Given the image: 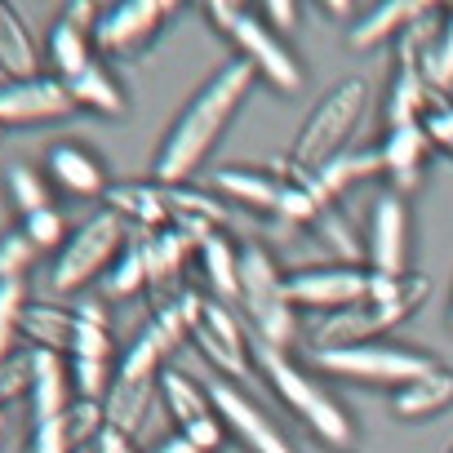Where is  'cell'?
I'll return each mask as SVG.
<instances>
[{"instance_id": "obj_1", "label": "cell", "mask_w": 453, "mask_h": 453, "mask_svg": "<svg viewBox=\"0 0 453 453\" xmlns=\"http://www.w3.org/2000/svg\"><path fill=\"white\" fill-rule=\"evenodd\" d=\"M254 67L232 58L222 63L196 94L191 103L178 111V120L165 129L160 147H156V160H151V173L160 187H182L200 173V165L209 160V151L218 147L222 129L232 125V116L245 107L250 89H254Z\"/></svg>"}, {"instance_id": "obj_39", "label": "cell", "mask_w": 453, "mask_h": 453, "mask_svg": "<svg viewBox=\"0 0 453 453\" xmlns=\"http://www.w3.org/2000/svg\"><path fill=\"white\" fill-rule=\"evenodd\" d=\"M67 426H72V440H76V444H94L98 431L107 426L103 400H76V404L67 409Z\"/></svg>"}, {"instance_id": "obj_20", "label": "cell", "mask_w": 453, "mask_h": 453, "mask_svg": "<svg viewBox=\"0 0 453 453\" xmlns=\"http://www.w3.org/2000/svg\"><path fill=\"white\" fill-rule=\"evenodd\" d=\"M50 178L63 187V191H72V196H107V169H103V160L89 151V147H81V142H58V147H50Z\"/></svg>"}, {"instance_id": "obj_40", "label": "cell", "mask_w": 453, "mask_h": 453, "mask_svg": "<svg viewBox=\"0 0 453 453\" xmlns=\"http://www.w3.org/2000/svg\"><path fill=\"white\" fill-rule=\"evenodd\" d=\"M32 391V347L27 351H14L10 360H0V404Z\"/></svg>"}, {"instance_id": "obj_8", "label": "cell", "mask_w": 453, "mask_h": 453, "mask_svg": "<svg viewBox=\"0 0 453 453\" xmlns=\"http://www.w3.org/2000/svg\"><path fill=\"white\" fill-rule=\"evenodd\" d=\"M311 365L329 378H347V382H365V387H387L400 391L409 382H418L422 373H431L440 360L413 351V347H391V342H356V347H329V351H311Z\"/></svg>"}, {"instance_id": "obj_6", "label": "cell", "mask_w": 453, "mask_h": 453, "mask_svg": "<svg viewBox=\"0 0 453 453\" xmlns=\"http://www.w3.org/2000/svg\"><path fill=\"white\" fill-rule=\"evenodd\" d=\"M129 245V226L111 213L98 209L94 218H85L76 232L67 236V245L58 250V263L50 272V289L54 294H81L85 285L103 280L111 272V263L120 258V250Z\"/></svg>"}, {"instance_id": "obj_19", "label": "cell", "mask_w": 453, "mask_h": 453, "mask_svg": "<svg viewBox=\"0 0 453 453\" xmlns=\"http://www.w3.org/2000/svg\"><path fill=\"white\" fill-rule=\"evenodd\" d=\"M165 200H169L173 226H178L187 241H196V245L226 226V204L218 196H209V191H196V187L182 182V187H165Z\"/></svg>"}, {"instance_id": "obj_24", "label": "cell", "mask_w": 453, "mask_h": 453, "mask_svg": "<svg viewBox=\"0 0 453 453\" xmlns=\"http://www.w3.org/2000/svg\"><path fill=\"white\" fill-rule=\"evenodd\" d=\"M0 76H5V81H32V76H41L36 41H32L23 14L14 5H5V0H0Z\"/></svg>"}, {"instance_id": "obj_45", "label": "cell", "mask_w": 453, "mask_h": 453, "mask_svg": "<svg viewBox=\"0 0 453 453\" xmlns=\"http://www.w3.org/2000/svg\"><path fill=\"white\" fill-rule=\"evenodd\" d=\"M449 329H453V303H449Z\"/></svg>"}, {"instance_id": "obj_44", "label": "cell", "mask_w": 453, "mask_h": 453, "mask_svg": "<svg viewBox=\"0 0 453 453\" xmlns=\"http://www.w3.org/2000/svg\"><path fill=\"white\" fill-rule=\"evenodd\" d=\"M325 14H334V19H351L356 5H347V0H325Z\"/></svg>"}, {"instance_id": "obj_36", "label": "cell", "mask_w": 453, "mask_h": 453, "mask_svg": "<svg viewBox=\"0 0 453 453\" xmlns=\"http://www.w3.org/2000/svg\"><path fill=\"white\" fill-rule=\"evenodd\" d=\"M67 373H72L76 400H107V391H111L107 360H67Z\"/></svg>"}, {"instance_id": "obj_13", "label": "cell", "mask_w": 453, "mask_h": 453, "mask_svg": "<svg viewBox=\"0 0 453 453\" xmlns=\"http://www.w3.org/2000/svg\"><path fill=\"white\" fill-rule=\"evenodd\" d=\"M365 267L373 276H387V280L409 276V204L400 191H378L369 204Z\"/></svg>"}, {"instance_id": "obj_3", "label": "cell", "mask_w": 453, "mask_h": 453, "mask_svg": "<svg viewBox=\"0 0 453 453\" xmlns=\"http://www.w3.org/2000/svg\"><path fill=\"white\" fill-rule=\"evenodd\" d=\"M431 294V280L409 272L400 280H387V276H373V289L369 298L334 311V316H320L311 338H316V351H329V347H356V342H373L378 334L395 329L400 320H409Z\"/></svg>"}, {"instance_id": "obj_11", "label": "cell", "mask_w": 453, "mask_h": 453, "mask_svg": "<svg viewBox=\"0 0 453 453\" xmlns=\"http://www.w3.org/2000/svg\"><path fill=\"white\" fill-rule=\"evenodd\" d=\"M191 342L226 382H232V378H250V369L258 365V356L245 342V329H241L236 311L226 307L222 298H213V294L200 298V320L191 325Z\"/></svg>"}, {"instance_id": "obj_43", "label": "cell", "mask_w": 453, "mask_h": 453, "mask_svg": "<svg viewBox=\"0 0 453 453\" xmlns=\"http://www.w3.org/2000/svg\"><path fill=\"white\" fill-rule=\"evenodd\" d=\"M151 453H200V449H196L187 435H178V431H173V435H165V440H160Z\"/></svg>"}, {"instance_id": "obj_23", "label": "cell", "mask_w": 453, "mask_h": 453, "mask_svg": "<svg viewBox=\"0 0 453 453\" xmlns=\"http://www.w3.org/2000/svg\"><path fill=\"white\" fill-rule=\"evenodd\" d=\"M422 10V0H382V5L365 10L351 27H347V45L351 50H378L382 41H400V32L418 19Z\"/></svg>"}, {"instance_id": "obj_31", "label": "cell", "mask_w": 453, "mask_h": 453, "mask_svg": "<svg viewBox=\"0 0 453 453\" xmlns=\"http://www.w3.org/2000/svg\"><path fill=\"white\" fill-rule=\"evenodd\" d=\"M5 196H10V204H14L19 218H32V213L50 209V187H45V178H41L36 169H27V165H10V169H5Z\"/></svg>"}, {"instance_id": "obj_12", "label": "cell", "mask_w": 453, "mask_h": 453, "mask_svg": "<svg viewBox=\"0 0 453 453\" xmlns=\"http://www.w3.org/2000/svg\"><path fill=\"white\" fill-rule=\"evenodd\" d=\"M160 400H165V413L173 418L178 435H187L200 453H218L226 444V426L209 400V387L191 382L182 369H165L160 373Z\"/></svg>"}, {"instance_id": "obj_4", "label": "cell", "mask_w": 453, "mask_h": 453, "mask_svg": "<svg viewBox=\"0 0 453 453\" xmlns=\"http://www.w3.org/2000/svg\"><path fill=\"white\" fill-rule=\"evenodd\" d=\"M204 14H209V23L226 36V45L236 50V58L254 67L258 81H267L276 94H298V89H303V67H298V58L289 54L285 36H276V32L267 27V19H263L258 10L232 5V0H209Z\"/></svg>"}, {"instance_id": "obj_47", "label": "cell", "mask_w": 453, "mask_h": 453, "mask_svg": "<svg viewBox=\"0 0 453 453\" xmlns=\"http://www.w3.org/2000/svg\"><path fill=\"white\" fill-rule=\"evenodd\" d=\"M449 453H453V449H449Z\"/></svg>"}, {"instance_id": "obj_22", "label": "cell", "mask_w": 453, "mask_h": 453, "mask_svg": "<svg viewBox=\"0 0 453 453\" xmlns=\"http://www.w3.org/2000/svg\"><path fill=\"white\" fill-rule=\"evenodd\" d=\"M19 334L36 347V351H58L72 356V338H76V311L58 307V303H27Z\"/></svg>"}, {"instance_id": "obj_34", "label": "cell", "mask_w": 453, "mask_h": 453, "mask_svg": "<svg viewBox=\"0 0 453 453\" xmlns=\"http://www.w3.org/2000/svg\"><path fill=\"white\" fill-rule=\"evenodd\" d=\"M426 81H431V89L453 94V10L444 14V23L435 32V45L426 54Z\"/></svg>"}, {"instance_id": "obj_26", "label": "cell", "mask_w": 453, "mask_h": 453, "mask_svg": "<svg viewBox=\"0 0 453 453\" xmlns=\"http://www.w3.org/2000/svg\"><path fill=\"white\" fill-rule=\"evenodd\" d=\"M196 258H200V272L213 289V298L222 303H236L241 298V250L226 241V232H213L196 245Z\"/></svg>"}, {"instance_id": "obj_14", "label": "cell", "mask_w": 453, "mask_h": 453, "mask_svg": "<svg viewBox=\"0 0 453 453\" xmlns=\"http://www.w3.org/2000/svg\"><path fill=\"white\" fill-rule=\"evenodd\" d=\"M209 400L226 426V435H236L250 453H294L289 440L280 435V426L272 422V413H263L236 382H226V378H213L209 382Z\"/></svg>"}, {"instance_id": "obj_27", "label": "cell", "mask_w": 453, "mask_h": 453, "mask_svg": "<svg viewBox=\"0 0 453 453\" xmlns=\"http://www.w3.org/2000/svg\"><path fill=\"white\" fill-rule=\"evenodd\" d=\"M50 58H54V76L67 85V81H76L98 54H94V27H85V23H76V19H58L54 23V32H50Z\"/></svg>"}, {"instance_id": "obj_7", "label": "cell", "mask_w": 453, "mask_h": 453, "mask_svg": "<svg viewBox=\"0 0 453 453\" xmlns=\"http://www.w3.org/2000/svg\"><path fill=\"white\" fill-rule=\"evenodd\" d=\"M236 303L250 311L263 347H280L285 351L294 342L298 311H294V303L285 294V272L276 267V258L263 245H245L241 250V298Z\"/></svg>"}, {"instance_id": "obj_2", "label": "cell", "mask_w": 453, "mask_h": 453, "mask_svg": "<svg viewBox=\"0 0 453 453\" xmlns=\"http://www.w3.org/2000/svg\"><path fill=\"white\" fill-rule=\"evenodd\" d=\"M373 107V94H369V81L360 76H347L338 85L325 89V98L307 111V120L298 125L294 142H289V169L303 173V178H316L320 169H329L334 160L351 156V142L365 125Z\"/></svg>"}, {"instance_id": "obj_25", "label": "cell", "mask_w": 453, "mask_h": 453, "mask_svg": "<svg viewBox=\"0 0 453 453\" xmlns=\"http://www.w3.org/2000/svg\"><path fill=\"white\" fill-rule=\"evenodd\" d=\"M67 391H72V373H67V360L58 351H36L32 347V409H36V422L41 418H63L72 404H67Z\"/></svg>"}, {"instance_id": "obj_33", "label": "cell", "mask_w": 453, "mask_h": 453, "mask_svg": "<svg viewBox=\"0 0 453 453\" xmlns=\"http://www.w3.org/2000/svg\"><path fill=\"white\" fill-rule=\"evenodd\" d=\"M27 307V280H0V360H10L19 347V320Z\"/></svg>"}, {"instance_id": "obj_41", "label": "cell", "mask_w": 453, "mask_h": 453, "mask_svg": "<svg viewBox=\"0 0 453 453\" xmlns=\"http://www.w3.org/2000/svg\"><path fill=\"white\" fill-rule=\"evenodd\" d=\"M258 14L267 19V27L276 32V36H289L294 27H298V5H294V0H267V5H258Z\"/></svg>"}, {"instance_id": "obj_37", "label": "cell", "mask_w": 453, "mask_h": 453, "mask_svg": "<svg viewBox=\"0 0 453 453\" xmlns=\"http://www.w3.org/2000/svg\"><path fill=\"white\" fill-rule=\"evenodd\" d=\"M72 449H76V440H72L67 413H63V418H41V422H32L27 453H72Z\"/></svg>"}, {"instance_id": "obj_42", "label": "cell", "mask_w": 453, "mask_h": 453, "mask_svg": "<svg viewBox=\"0 0 453 453\" xmlns=\"http://www.w3.org/2000/svg\"><path fill=\"white\" fill-rule=\"evenodd\" d=\"M89 453H138V444H134V435H125L116 426H103L98 440L89 444Z\"/></svg>"}, {"instance_id": "obj_32", "label": "cell", "mask_w": 453, "mask_h": 453, "mask_svg": "<svg viewBox=\"0 0 453 453\" xmlns=\"http://www.w3.org/2000/svg\"><path fill=\"white\" fill-rule=\"evenodd\" d=\"M418 129H422V138H426L435 151L453 156V94L431 89V98H426V107H422V116H418Z\"/></svg>"}, {"instance_id": "obj_30", "label": "cell", "mask_w": 453, "mask_h": 453, "mask_svg": "<svg viewBox=\"0 0 453 453\" xmlns=\"http://www.w3.org/2000/svg\"><path fill=\"white\" fill-rule=\"evenodd\" d=\"M111 356V325L103 307H76V338L67 360H107Z\"/></svg>"}, {"instance_id": "obj_10", "label": "cell", "mask_w": 453, "mask_h": 453, "mask_svg": "<svg viewBox=\"0 0 453 453\" xmlns=\"http://www.w3.org/2000/svg\"><path fill=\"white\" fill-rule=\"evenodd\" d=\"M369 289H373V272L360 263L298 267L285 276V294H289L294 311H320V316H334V311L369 298Z\"/></svg>"}, {"instance_id": "obj_15", "label": "cell", "mask_w": 453, "mask_h": 453, "mask_svg": "<svg viewBox=\"0 0 453 453\" xmlns=\"http://www.w3.org/2000/svg\"><path fill=\"white\" fill-rule=\"evenodd\" d=\"M81 111L72 89L58 76H32V81H5L0 85V129L14 125H45Z\"/></svg>"}, {"instance_id": "obj_16", "label": "cell", "mask_w": 453, "mask_h": 453, "mask_svg": "<svg viewBox=\"0 0 453 453\" xmlns=\"http://www.w3.org/2000/svg\"><path fill=\"white\" fill-rule=\"evenodd\" d=\"M213 191L222 200H236L254 213H280V196H285V178L276 169H254V165H236V169H218L213 173Z\"/></svg>"}, {"instance_id": "obj_38", "label": "cell", "mask_w": 453, "mask_h": 453, "mask_svg": "<svg viewBox=\"0 0 453 453\" xmlns=\"http://www.w3.org/2000/svg\"><path fill=\"white\" fill-rule=\"evenodd\" d=\"M32 258H36V245L23 232H10L0 241V280H27Z\"/></svg>"}, {"instance_id": "obj_17", "label": "cell", "mask_w": 453, "mask_h": 453, "mask_svg": "<svg viewBox=\"0 0 453 453\" xmlns=\"http://www.w3.org/2000/svg\"><path fill=\"white\" fill-rule=\"evenodd\" d=\"M103 200L125 226H138V232H165V226H173L160 182H111Z\"/></svg>"}, {"instance_id": "obj_5", "label": "cell", "mask_w": 453, "mask_h": 453, "mask_svg": "<svg viewBox=\"0 0 453 453\" xmlns=\"http://www.w3.org/2000/svg\"><path fill=\"white\" fill-rule=\"evenodd\" d=\"M258 369H263V378L272 382V391L325 440V444H334V449H351V440H356V422H351V413L289 356V351H280V347H263L258 351Z\"/></svg>"}, {"instance_id": "obj_46", "label": "cell", "mask_w": 453, "mask_h": 453, "mask_svg": "<svg viewBox=\"0 0 453 453\" xmlns=\"http://www.w3.org/2000/svg\"><path fill=\"white\" fill-rule=\"evenodd\" d=\"M0 134H5V129H0Z\"/></svg>"}, {"instance_id": "obj_18", "label": "cell", "mask_w": 453, "mask_h": 453, "mask_svg": "<svg viewBox=\"0 0 453 453\" xmlns=\"http://www.w3.org/2000/svg\"><path fill=\"white\" fill-rule=\"evenodd\" d=\"M426 151H431V142L422 138L418 125H391V129H387V138H382V147H378V165H382V173L391 178V191L404 196V191H413V187L422 182Z\"/></svg>"}, {"instance_id": "obj_28", "label": "cell", "mask_w": 453, "mask_h": 453, "mask_svg": "<svg viewBox=\"0 0 453 453\" xmlns=\"http://www.w3.org/2000/svg\"><path fill=\"white\" fill-rule=\"evenodd\" d=\"M67 89H72L81 111H94V116H120L125 111V89L103 58H94L76 81H67Z\"/></svg>"}, {"instance_id": "obj_9", "label": "cell", "mask_w": 453, "mask_h": 453, "mask_svg": "<svg viewBox=\"0 0 453 453\" xmlns=\"http://www.w3.org/2000/svg\"><path fill=\"white\" fill-rule=\"evenodd\" d=\"M178 14L173 0H116V5L98 10V23H94V54L107 63V58H138L156 36L160 27Z\"/></svg>"}, {"instance_id": "obj_21", "label": "cell", "mask_w": 453, "mask_h": 453, "mask_svg": "<svg viewBox=\"0 0 453 453\" xmlns=\"http://www.w3.org/2000/svg\"><path fill=\"white\" fill-rule=\"evenodd\" d=\"M453 404V365H435L431 373H422L418 382L391 391V413L413 422V418H435Z\"/></svg>"}, {"instance_id": "obj_35", "label": "cell", "mask_w": 453, "mask_h": 453, "mask_svg": "<svg viewBox=\"0 0 453 453\" xmlns=\"http://www.w3.org/2000/svg\"><path fill=\"white\" fill-rule=\"evenodd\" d=\"M19 232L36 245V250H63L67 245V222H63V213L50 204V209H41V213H32V218H19Z\"/></svg>"}, {"instance_id": "obj_29", "label": "cell", "mask_w": 453, "mask_h": 453, "mask_svg": "<svg viewBox=\"0 0 453 453\" xmlns=\"http://www.w3.org/2000/svg\"><path fill=\"white\" fill-rule=\"evenodd\" d=\"M103 289L111 298H129V294L147 289V245H142V232L129 236V245L120 250V258L111 263V272L103 276Z\"/></svg>"}]
</instances>
